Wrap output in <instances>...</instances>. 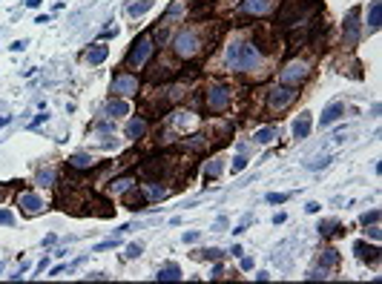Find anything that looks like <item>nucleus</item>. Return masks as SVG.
I'll return each mask as SVG.
<instances>
[{"label":"nucleus","instance_id":"6","mask_svg":"<svg viewBox=\"0 0 382 284\" xmlns=\"http://www.w3.org/2000/svg\"><path fill=\"white\" fill-rule=\"evenodd\" d=\"M296 86H276L273 92L267 95V109H285L296 100Z\"/></svg>","mask_w":382,"mask_h":284},{"label":"nucleus","instance_id":"41","mask_svg":"<svg viewBox=\"0 0 382 284\" xmlns=\"http://www.w3.org/2000/svg\"><path fill=\"white\" fill-rule=\"evenodd\" d=\"M224 224H227V218H224V216H222V218L216 221V227H213V230H224Z\"/></svg>","mask_w":382,"mask_h":284},{"label":"nucleus","instance_id":"39","mask_svg":"<svg viewBox=\"0 0 382 284\" xmlns=\"http://www.w3.org/2000/svg\"><path fill=\"white\" fill-rule=\"evenodd\" d=\"M23 46H26V40H15V43H12V49H15V52H20Z\"/></svg>","mask_w":382,"mask_h":284},{"label":"nucleus","instance_id":"40","mask_svg":"<svg viewBox=\"0 0 382 284\" xmlns=\"http://www.w3.org/2000/svg\"><path fill=\"white\" fill-rule=\"evenodd\" d=\"M55 241H58V238H55V235H46V238H43V247H52V244H55Z\"/></svg>","mask_w":382,"mask_h":284},{"label":"nucleus","instance_id":"10","mask_svg":"<svg viewBox=\"0 0 382 284\" xmlns=\"http://www.w3.org/2000/svg\"><path fill=\"white\" fill-rule=\"evenodd\" d=\"M342 115H345V103H339V100H336V103H330V106H328V109L322 112V121H319V126L325 129V126L336 124V121H339Z\"/></svg>","mask_w":382,"mask_h":284},{"label":"nucleus","instance_id":"33","mask_svg":"<svg viewBox=\"0 0 382 284\" xmlns=\"http://www.w3.org/2000/svg\"><path fill=\"white\" fill-rule=\"evenodd\" d=\"M0 224H3V227H12V224H15V216H12L9 210H0Z\"/></svg>","mask_w":382,"mask_h":284},{"label":"nucleus","instance_id":"30","mask_svg":"<svg viewBox=\"0 0 382 284\" xmlns=\"http://www.w3.org/2000/svg\"><path fill=\"white\" fill-rule=\"evenodd\" d=\"M141 252H144V244H141V241H135V244H129V247H127V258H138Z\"/></svg>","mask_w":382,"mask_h":284},{"label":"nucleus","instance_id":"1","mask_svg":"<svg viewBox=\"0 0 382 284\" xmlns=\"http://www.w3.org/2000/svg\"><path fill=\"white\" fill-rule=\"evenodd\" d=\"M259 49L256 43H247V40H239V43H230L227 46V66L230 69H239V72H247L259 66Z\"/></svg>","mask_w":382,"mask_h":284},{"label":"nucleus","instance_id":"8","mask_svg":"<svg viewBox=\"0 0 382 284\" xmlns=\"http://www.w3.org/2000/svg\"><path fill=\"white\" fill-rule=\"evenodd\" d=\"M17 207L23 216H40L43 213V198L35 195V192H20L17 195Z\"/></svg>","mask_w":382,"mask_h":284},{"label":"nucleus","instance_id":"37","mask_svg":"<svg viewBox=\"0 0 382 284\" xmlns=\"http://www.w3.org/2000/svg\"><path fill=\"white\" fill-rule=\"evenodd\" d=\"M184 241H187V244H195V241H198V233H195V230L184 233Z\"/></svg>","mask_w":382,"mask_h":284},{"label":"nucleus","instance_id":"23","mask_svg":"<svg viewBox=\"0 0 382 284\" xmlns=\"http://www.w3.org/2000/svg\"><path fill=\"white\" fill-rule=\"evenodd\" d=\"M192 124H195V115H192V112H178V115H175V126H178V129H190Z\"/></svg>","mask_w":382,"mask_h":284},{"label":"nucleus","instance_id":"24","mask_svg":"<svg viewBox=\"0 0 382 284\" xmlns=\"http://www.w3.org/2000/svg\"><path fill=\"white\" fill-rule=\"evenodd\" d=\"M129 187H132V175H124V178H115V181L109 184V189H112V192H127Z\"/></svg>","mask_w":382,"mask_h":284},{"label":"nucleus","instance_id":"9","mask_svg":"<svg viewBox=\"0 0 382 284\" xmlns=\"http://www.w3.org/2000/svg\"><path fill=\"white\" fill-rule=\"evenodd\" d=\"M112 95H121V98L138 95V78H135V75H115V81H112Z\"/></svg>","mask_w":382,"mask_h":284},{"label":"nucleus","instance_id":"2","mask_svg":"<svg viewBox=\"0 0 382 284\" xmlns=\"http://www.w3.org/2000/svg\"><path fill=\"white\" fill-rule=\"evenodd\" d=\"M173 49H175L178 58H192V55H198L204 49V40L195 29H181L173 40Z\"/></svg>","mask_w":382,"mask_h":284},{"label":"nucleus","instance_id":"43","mask_svg":"<svg viewBox=\"0 0 382 284\" xmlns=\"http://www.w3.org/2000/svg\"><path fill=\"white\" fill-rule=\"evenodd\" d=\"M6 124H9V118H0V126H6Z\"/></svg>","mask_w":382,"mask_h":284},{"label":"nucleus","instance_id":"44","mask_svg":"<svg viewBox=\"0 0 382 284\" xmlns=\"http://www.w3.org/2000/svg\"><path fill=\"white\" fill-rule=\"evenodd\" d=\"M0 273H3V264H0Z\"/></svg>","mask_w":382,"mask_h":284},{"label":"nucleus","instance_id":"26","mask_svg":"<svg viewBox=\"0 0 382 284\" xmlns=\"http://www.w3.org/2000/svg\"><path fill=\"white\" fill-rule=\"evenodd\" d=\"M253 138L259 141V144H270V141L276 138V126H267V129H259V132H256Z\"/></svg>","mask_w":382,"mask_h":284},{"label":"nucleus","instance_id":"38","mask_svg":"<svg viewBox=\"0 0 382 284\" xmlns=\"http://www.w3.org/2000/svg\"><path fill=\"white\" fill-rule=\"evenodd\" d=\"M242 270H253V258H242Z\"/></svg>","mask_w":382,"mask_h":284},{"label":"nucleus","instance_id":"13","mask_svg":"<svg viewBox=\"0 0 382 284\" xmlns=\"http://www.w3.org/2000/svg\"><path fill=\"white\" fill-rule=\"evenodd\" d=\"M124 204H127L129 210H144V207H147V198H144V192H138L135 187H129L127 195H124Z\"/></svg>","mask_w":382,"mask_h":284},{"label":"nucleus","instance_id":"16","mask_svg":"<svg viewBox=\"0 0 382 284\" xmlns=\"http://www.w3.org/2000/svg\"><path fill=\"white\" fill-rule=\"evenodd\" d=\"M106 55H109V46H106V43H95V46L87 52V61L92 63V66H98V63L106 61Z\"/></svg>","mask_w":382,"mask_h":284},{"label":"nucleus","instance_id":"29","mask_svg":"<svg viewBox=\"0 0 382 284\" xmlns=\"http://www.w3.org/2000/svg\"><path fill=\"white\" fill-rule=\"evenodd\" d=\"M336 261H339V255H336V250H325V252H322V258H319V264H322L325 270H328V267H333Z\"/></svg>","mask_w":382,"mask_h":284},{"label":"nucleus","instance_id":"21","mask_svg":"<svg viewBox=\"0 0 382 284\" xmlns=\"http://www.w3.org/2000/svg\"><path fill=\"white\" fill-rule=\"evenodd\" d=\"M127 112H129V103H127V100H112V103L106 106V118H112V121H115V118H121V115H127Z\"/></svg>","mask_w":382,"mask_h":284},{"label":"nucleus","instance_id":"28","mask_svg":"<svg viewBox=\"0 0 382 284\" xmlns=\"http://www.w3.org/2000/svg\"><path fill=\"white\" fill-rule=\"evenodd\" d=\"M328 164H330V155H316V158H311L305 167H308V169H325Z\"/></svg>","mask_w":382,"mask_h":284},{"label":"nucleus","instance_id":"32","mask_svg":"<svg viewBox=\"0 0 382 284\" xmlns=\"http://www.w3.org/2000/svg\"><path fill=\"white\" fill-rule=\"evenodd\" d=\"M285 201H287L285 192H270V195H267V204H285Z\"/></svg>","mask_w":382,"mask_h":284},{"label":"nucleus","instance_id":"34","mask_svg":"<svg viewBox=\"0 0 382 284\" xmlns=\"http://www.w3.org/2000/svg\"><path fill=\"white\" fill-rule=\"evenodd\" d=\"M201 255L210 258V261H219V258H222V250H216V247H213V250H201Z\"/></svg>","mask_w":382,"mask_h":284},{"label":"nucleus","instance_id":"22","mask_svg":"<svg viewBox=\"0 0 382 284\" xmlns=\"http://www.w3.org/2000/svg\"><path fill=\"white\" fill-rule=\"evenodd\" d=\"M153 3H156V0H135V3H129V15L138 17V15H144L147 9H153Z\"/></svg>","mask_w":382,"mask_h":284},{"label":"nucleus","instance_id":"18","mask_svg":"<svg viewBox=\"0 0 382 284\" xmlns=\"http://www.w3.org/2000/svg\"><path fill=\"white\" fill-rule=\"evenodd\" d=\"M356 255L362 258V261H380V247H368L365 241H356Z\"/></svg>","mask_w":382,"mask_h":284},{"label":"nucleus","instance_id":"19","mask_svg":"<svg viewBox=\"0 0 382 284\" xmlns=\"http://www.w3.org/2000/svg\"><path fill=\"white\" fill-rule=\"evenodd\" d=\"M224 169V158H210L207 161V167H204V178L207 181H213V178H219Z\"/></svg>","mask_w":382,"mask_h":284},{"label":"nucleus","instance_id":"27","mask_svg":"<svg viewBox=\"0 0 382 284\" xmlns=\"http://www.w3.org/2000/svg\"><path fill=\"white\" fill-rule=\"evenodd\" d=\"M336 230H339V221H336V218H328V221L319 224V233H322V235H333Z\"/></svg>","mask_w":382,"mask_h":284},{"label":"nucleus","instance_id":"36","mask_svg":"<svg viewBox=\"0 0 382 284\" xmlns=\"http://www.w3.org/2000/svg\"><path fill=\"white\" fill-rule=\"evenodd\" d=\"M365 227H368V224H365ZM365 233H368L371 238H380V235H382V233H380V224H371V227H368Z\"/></svg>","mask_w":382,"mask_h":284},{"label":"nucleus","instance_id":"35","mask_svg":"<svg viewBox=\"0 0 382 284\" xmlns=\"http://www.w3.org/2000/svg\"><path fill=\"white\" fill-rule=\"evenodd\" d=\"M244 167H247V158H244V155H239L236 161H233V172H242Z\"/></svg>","mask_w":382,"mask_h":284},{"label":"nucleus","instance_id":"11","mask_svg":"<svg viewBox=\"0 0 382 284\" xmlns=\"http://www.w3.org/2000/svg\"><path fill=\"white\" fill-rule=\"evenodd\" d=\"M273 9V0H242L244 15H267Z\"/></svg>","mask_w":382,"mask_h":284},{"label":"nucleus","instance_id":"42","mask_svg":"<svg viewBox=\"0 0 382 284\" xmlns=\"http://www.w3.org/2000/svg\"><path fill=\"white\" fill-rule=\"evenodd\" d=\"M26 6H29V9H37V6H40V0H26Z\"/></svg>","mask_w":382,"mask_h":284},{"label":"nucleus","instance_id":"17","mask_svg":"<svg viewBox=\"0 0 382 284\" xmlns=\"http://www.w3.org/2000/svg\"><path fill=\"white\" fill-rule=\"evenodd\" d=\"M69 167H72V169H78V172H87V169H92V167H95V158H92V155H81V152H78V155L69 158Z\"/></svg>","mask_w":382,"mask_h":284},{"label":"nucleus","instance_id":"14","mask_svg":"<svg viewBox=\"0 0 382 284\" xmlns=\"http://www.w3.org/2000/svg\"><path fill=\"white\" fill-rule=\"evenodd\" d=\"M382 23V0H374L371 3V9H368V29L377 32Z\"/></svg>","mask_w":382,"mask_h":284},{"label":"nucleus","instance_id":"20","mask_svg":"<svg viewBox=\"0 0 382 284\" xmlns=\"http://www.w3.org/2000/svg\"><path fill=\"white\" fill-rule=\"evenodd\" d=\"M156 279H158V282H178V279H181V270H178V264H164Z\"/></svg>","mask_w":382,"mask_h":284},{"label":"nucleus","instance_id":"7","mask_svg":"<svg viewBox=\"0 0 382 284\" xmlns=\"http://www.w3.org/2000/svg\"><path fill=\"white\" fill-rule=\"evenodd\" d=\"M356 40H359V9L353 6L348 15H345V34H342V43H345L348 49H353Z\"/></svg>","mask_w":382,"mask_h":284},{"label":"nucleus","instance_id":"31","mask_svg":"<svg viewBox=\"0 0 382 284\" xmlns=\"http://www.w3.org/2000/svg\"><path fill=\"white\" fill-rule=\"evenodd\" d=\"M362 224H377V221H380V210H371V213H365V216H362Z\"/></svg>","mask_w":382,"mask_h":284},{"label":"nucleus","instance_id":"5","mask_svg":"<svg viewBox=\"0 0 382 284\" xmlns=\"http://www.w3.org/2000/svg\"><path fill=\"white\" fill-rule=\"evenodd\" d=\"M308 75H311V66L305 61H290L285 69H282V84H285V86H299Z\"/></svg>","mask_w":382,"mask_h":284},{"label":"nucleus","instance_id":"4","mask_svg":"<svg viewBox=\"0 0 382 284\" xmlns=\"http://www.w3.org/2000/svg\"><path fill=\"white\" fill-rule=\"evenodd\" d=\"M230 100H233V89H230L227 84H216V86H210L207 95H204V106H207L210 112H222V109H227Z\"/></svg>","mask_w":382,"mask_h":284},{"label":"nucleus","instance_id":"12","mask_svg":"<svg viewBox=\"0 0 382 284\" xmlns=\"http://www.w3.org/2000/svg\"><path fill=\"white\" fill-rule=\"evenodd\" d=\"M311 135V112H302L296 121H293V138L296 141H305Z\"/></svg>","mask_w":382,"mask_h":284},{"label":"nucleus","instance_id":"25","mask_svg":"<svg viewBox=\"0 0 382 284\" xmlns=\"http://www.w3.org/2000/svg\"><path fill=\"white\" fill-rule=\"evenodd\" d=\"M35 181H37L40 187H49V184H55V169H49V167H46V169H40Z\"/></svg>","mask_w":382,"mask_h":284},{"label":"nucleus","instance_id":"15","mask_svg":"<svg viewBox=\"0 0 382 284\" xmlns=\"http://www.w3.org/2000/svg\"><path fill=\"white\" fill-rule=\"evenodd\" d=\"M144 132H147V121H144V118H132V121L127 124V138L129 141L144 138Z\"/></svg>","mask_w":382,"mask_h":284},{"label":"nucleus","instance_id":"3","mask_svg":"<svg viewBox=\"0 0 382 284\" xmlns=\"http://www.w3.org/2000/svg\"><path fill=\"white\" fill-rule=\"evenodd\" d=\"M153 34L147 32V34H141L135 43H132V49H129V55H127V66L129 69H138V66H144V63L150 61V55H153Z\"/></svg>","mask_w":382,"mask_h":284}]
</instances>
